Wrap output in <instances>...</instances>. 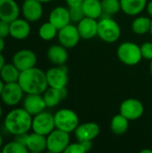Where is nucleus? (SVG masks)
Returning a JSON list of instances; mask_svg holds the SVG:
<instances>
[{"label": "nucleus", "mask_w": 152, "mask_h": 153, "mask_svg": "<svg viewBox=\"0 0 152 153\" xmlns=\"http://www.w3.org/2000/svg\"><path fill=\"white\" fill-rule=\"evenodd\" d=\"M18 83L25 94H43L48 88L46 72L36 66L21 72Z\"/></svg>", "instance_id": "obj_1"}, {"label": "nucleus", "mask_w": 152, "mask_h": 153, "mask_svg": "<svg viewBox=\"0 0 152 153\" xmlns=\"http://www.w3.org/2000/svg\"><path fill=\"white\" fill-rule=\"evenodd\" d=\"M32 116L23 108H16L9 111L4 119L5 131L13 136L29 133L31 130Z\"/></svg>", "instance_id": "obj_2"}, {"label": "nucleus", "mask_w": 152, "mask_h": 153, "mask_svg": "<svg viewBox=\"0 0 152 153\" xmlns=\"http://www.w3.org/2000/svg\"><path fill=\"white\" fill-rule=\"evenodd\" d=\"M98 36L107 43H114L121 36V28L117 22L109 16H105L98 22Z\"/></svg>", "instance_id": "obj_3"}, {"label": "nucleus", "mask_w": 152, "mask_h": 153, "mask_svg": "<svg viewBox=\"0 0 152 153\" xmlns=\"http://www.w3.org/2000/svg\"><path fill=\"white\" fill-rule=\"evenodd\" d=\"M56 128L71 134L75 131L80 124L78 115L72 109L62 108L54 115Z\"/></svg>", "instance_id": "obj_4"}, {"label": "nucleus", "mask_w": 152, "mask_h": 153, "mask_svg": "<svg viewBox=\"0 0 152 153\" xmlns=\"http://www.w3.org/2000/svg\"><path fill=\"white\" fill-rule=\"evenodd\" d=\"M116 54L120 62L126 65H136L142 58L141 47L130 41L120 44L117 48Z\"/></svg>", "instance_id": "obj_5"}, {"label": "nucleus", "mask_w": 152, "mask_h": 153, "mask_svg": "<svg viewBox=\"0 0 152 153\" xmlns=\"http://www.w3.org/2000/svg\"><path fill=\"white\" fill-rule=\"evenodd\" d=\"M70 144V134L54 129L47 135V150L51 153L65 152L67 146Z\"/></svg>", "instance_id": "obj_6"}, {"label": "nucleus", "mask_w": 152, "mask_h": 153, "mask_svg": "<svg viewBox=\"0 0 152 153\" xmlns=\"http://www.w3.org/2000/svg\"><path fill=\"white\" fill-rule=\"evenodd\" d=\"M24 94L25 93L18 82H9L4 83L0 99L4 105L8 107H15L22 101Z\"/></svg>", "instance_id": "obj_7"}, {"label": "nucleus", "mask_w": 152, "mask_h": 153, "mask_svg": "<svg viewBox=\"0 0 152 153\" xmlns=\"http://www.w3.org/2000/svg\"><path fill=\"white\" fill-rule=\"evenodd\" d=\"M54 129H56L55 118L54 115H52L51 113L44 110L32 117V132L47 136Z\"/></svg>", "instance_id": "obj_8"}, {"label": "nucleus", "mask_w": 152, "mask_h": 153, "mask_svg": "<svg viewBox=\"0 0 152 153\" xmlns=\"http://www.w3.org/2000/svg\"><path fill=\"white\" fill-rule=\"evenodd\" d=\"M68 70L65 65H57V67L49 68L46 72L48 87L62 89L66 87L68 83Z\"/></svg>", "instance_id": "obj_9"}, {"label": "nucleus", "mask_w": 152, "mask_h": 153, "mask_svg": "<svg viewBox=\"0 0 152 153\" xmlns=\"http://www.w3.org/2000/svg\"><path fill=\"white\" fill-rule=\"evenodd\" d=\"M119 113L130 121L142 117L144 113L143 104L137 99H127L124 100L119 108Z\"/></svg>", "instance_id": "obj_10"}, {"label": "nucleus", "mask_w": 152, "mask_h": 153, "mask_svg": "<svg viewBox=\"0 0 152 153\" xmlns=\"http://www.w3.org/2000/svg\"><path fill=\"white\" fill-rule=\"evenodd\" d=\"M37 56L34 51L27 48L20 49L14 53L12 58V63L21 71H24L36 66Z\"/></svg>", "instance_id": "obj_11"}, {"label": "nucleus", "mask_w": 152, "mask_h": 153, "mask_svg": "<svg viewBox=\"0 0 152 153\" xmlns=\"http://www.w3.org/2000/svg\"><path fill=\"white\" fill-rule=\"evenodd\" d=\"M57 38L59 44H61L62 46L68 49L77 46V44L80 41L81 36L79 34L77 27L75 25L69 23L68 25L58 30Z\"/></svg>", "instance_id": "obj_12"}, {"label": "nucleus", "mask_w": 152, "mask_h": 153, "mask_svg": "<svg viewBox=\"0 0 152 153\" xmlns=\"http://www.w3.org/2000/svg\"><path fill=\"white\" fill-rule=\"evenodd\" d=\"M21 13L30 22H38L43 15L42 3L39 0H24L21 7Z\"/></svg>", "instance_id": "obj_13"}, {"label": "nucleus", "mask_w": 152, "mask_h": 153, "mask_svg": "<svg viewBox=\"0 0 152 153\" xmlns=\"http://www.w3.org/2000/svg\"><path fill=\"white\" fill-rule=\"evenodd\" d=\"M22 102V108L32 117L41 113L47 108L42 94H26Z\"/></svg>", "instance_id": "obj_14"}, {"label": "nucleus", "mask_w": 152, "mask_h": 153, "mask_svg": "<svg viewBox=\"0 0 152 153\" xmlns=\"http://www.w3.org/2000/svg\"><path fill=\"white\" fill-rule=\"evenodd\" d=\"M73 133L78 142L93 141L99 136L100 133V127L97 123L86 122L79 124V126Z\"/></svg>", "instance_id": "obj_15"}, {"label": "nucleus", "mask_w": 152, "mask_h": 153, "mask_svg": "<svg viewBox=\"0 0 152 153\" xmlns=\"http://www.w3.org/2000/svg\"><path fill=\"white\" fill-rule=\"evenodd\" d=\"M30 24L24 18H16L10 22V36L16 40H23L30 34Z\"/></svg>", "instance_id": "obj_16"}, {"label": "nucleus", "mask_w": 152, "mask_h": 153, "mask_svg": "<svg viewBox=\"0 0 152 153\" xmlns=\"http://www.w3.org/2000/svg\"><path fill=\"white\" fill-rule=\"evenodd\" d=\"M21 14V7L15 0H0V20L11 22Z\"/></svg>", "instance_id": "obj_17"}, {"label": "nucleus", "mask_w": 152, "mask_h": 153, "mask_svg": "<svg viewBox=\"0 0 152 153\" xmlns=\"http://www.w3.org/2000/svg\"><path fill=\"white\" fill-rule=\"evenodd\" d=\"M48 22L55 25L58 30L71 23L69 8L65 6H56L52 9L48 16Z\"/></svg>", "instance_id": "obj_18"}, {"label": "nucleus", "mask_w": 152, "mask_h": 153, "mask_svg": "<svg viewBox=\"0 0 152 153\" xmlns=\"http://www.w3.org/2000/svg\"><path fill=\"white\" fill-rule=\"evenodd\" d=\"M81 39H91L98 36V22L97 19L84 17L76 25Z\"/></svg>", "instance_id": "obj_19"}, {"label": "nucleus", "mask_w": 152, "mask_h": 153, "mask_svg": "<svg viewBox=\"0 0 152 153\" xmlns=\"http://www.w3.org/2000/svg\"><path fill=\"white\" fill-rule=\"evenodd\" d=\"M42 95L46 102L47 108H55L63 100L66 98L67 90H66V87L62 88V89H56V88L48 87L43 92Z\"/></svg>", "instance_id": "obj_20"}, {"label": "nucleus", "mask_w": 152, "mask_h": 153, "mask_svg": "<svg viewBox=\"0 0 152 153\" xmlns=\"http://www.w3.org/2000/svg\"><path fill=\"white\" fill-rule=\"evenodd\" d=\"M47 56L48 60L56 65H65L68 59L67 48L62 46L61 44L52 45L48 48L47 51Z\"/></svg>", "instance_id": "obj_21"}, {"label": "nucleus", "mask_w": 152, "mask_h": 153, "mask_svg": "<svg viewBox=\"0 0 152 153\" xmlns=\"http://www.w3.org/2000/svg\"><path fill=\"white\" fill-rule=\"evenodd\" d=\"M26 147L30 152L40 153L47 150V136L32 132L29 134Z\"/></svg>", "instance_id": "obj_22"}, {"label": "nucleus", "mask_w": 152, "mask_h": 153, "mask_svg": "<svg viewBox=\"0 0 152 153\" xmlns=\"http://www.w3.org/2000/svg\"><path fill=\"white\" fill-rule=\"evenodd\" d=\"M122 11L131 16L140 14L147 5V0H120Z\"/></svg>", "instance_id": "obj_23"}, {"label": "nucleus", "mask_w": 152, "mask_h": 153, "mask_svg": "<svg viewBox=\"0 0 152 153\" xmlns=\"http://www.w3.org/2000/svg\"><path fill=\"white\" fill-rule=\"evenodd\" d=\"M82 8L86 17L98 19L103 14L100 0H84Z\"/></svg>", "instance_id": "obj_24"}, {"label": "nucleus", "mask_w": 152, "mask_h": 153, "mask_svg": "<svg viewBox=\"0 0 152 153\" xmlns=\"http://www.w3.org/2000/svg\"><path fill=\"white\" fill-rule=\"evenodd\" d=\"M21 71L13 64H4L0 71V78L4 83L16 82L19 80Z\"/></svg>", "instance_id": "obj_25"}, {"label": "nucleus", "mask_w": 152, "mask_h": 153, "mask_svg": "<svg viewBox=\"0 0 152 153\" xmlns=\"http://www.w3.org/2000/svg\"><path fill=\"white\" fill-rule=\"evenodd\" d=\"M129 122L130 120L120 113L114 116L110 123L111 132L116 135H122L125 134L129 128Z\"/></svg>", "instance_id": "obj_26"}, {"label": "nucleus", "mask_w": 152, "mask_h": 153, "mask_svg": "<svg viewBox=\"0 0 152 153\" xmlns=\"http://www.w3.org/2000/svg\"><path fill=\"white\" fill-rule=\"evenodd\" d=\"M151 19L146 16H139L132 22V30L137 35H144L150 32Z\"/></svg>", "instance_id": "obj_27"}, {"label": "nucleus", "mask_w": 152, "mask_h": 153, "mask_svg": "<svg viewBox=\"0 0 152 153\" xmlns=\"http://www.w3.org/2000/svg\"><path fill=\"white\" fill-rule=\"evenodd\" d=\"M58 29L53 25L50 22H44L40 25L39 29V36L41 39L45 41H49L57 36Z\"/></svg>", "instance_id": "obj_28"}, {"label": "nucleus", "mask_w": 152, "mask_h": 153, "mask_svg": "<svg viewBox=\"0 0 152 153\" xmlns=\"http://www.w3.org/2000/svg\"><path fill=\"white\" fill-rule=\"evenodd\" d=\"M101 6L103 14L109 17L116 14L122 10L120 0H101Z\"/></svg>", "instance_id": "obj_29"}, {"label": "nucleus", "mask_w": 152, "mask_h": 153, "mask_svg": "<svg viewBox=\"0 0 152 153\" xmlns=\"http://www.w3.org/2000/svg\"><path fill=\"white\" fill-rule=\"evenodd\" d=\"M3 153H27L29 152L27 147L17 141L13 140L12 142L4 144L1 150Z\"/></svg>", "instance_id": "obj_30"}, {"label": "nucleus", "mask_w": 152, "mask_h": 153, "mask_svg": "<svg viewBox=\"0 0 152 153\" xmlns=\"http://www.w3.org/2000/svg\"><path fill=\"white\" fill-rule=\"evenodd\" d=\"M69 13H70L71 22H73L78 23L80 21H82L85 17V14L83 13V10H82V6L69 8Z\"/></svg>", "instance_id": "obj_31"}, {"label": "nucleus", "mask_w": 152, "mask_h": 153, "mask_svg": "<svg viewBox=\"0 0 152 153\" xmlns=\"http://www.w3.org/2000/svg\"><path fill=\"white\" fill-rule=\"evenodd\" d=\"M140 47L142 58L152 60V42H144Z\"/></svg>", "instance_id": "obj_32"}, {"label": "nucleus", "mask_w": 152, "mask_h": 153, "mask_svg": "<svg viewBox=\"0 0 152 153\" xmlns=\"http://www.w3.org/2000/svg\"><path fill=\"white\" fill-rule=\"evenodd\" d=\"M85 150L80 142L70 143L65 149V153H85Z\"/></svg>", "instance_id": "obj_33"}, {"label": "nucleus", "mask_w": 152, "mask_h": 153, "mask_svg": "<svg viewBox=\"0 0 152 153\" xmlns=\"http://www.w3.org/2000/svg\"><path fill=\"white\" fill-rule=\"evenodd\" d=\"M10 35V22L0 20V37L6 38Z\"/></svg>", "instance_id": "obj_34"}, {"label": "nucleus", "mask_w": 152, "mask_h": 153, "mask_svg": "<svg viewBox=\"0 0 152 153\" xmlns=\"http://www.w3.org/2000/svg\"><path fill=\"white\" fill-rule=\"evenodd\" d=\"M28 136H29V133H24V134H17L14 136V139L15 141H17L18 143L23 144L26 146L27 144V140H28Z\"/></svg>", "instance_id": "obj_35"}, {"label": "nucleus", "mask_w": 152, "mask_h": 153, "mask_svg": "<svg viewBox=\"0 0 152 153\" xmlns=\"http://www.w3.org/2000/svg\"><path fill=\"white\" fill-rule=\"evenodd\" d=\"M83 1H84V0H65L68 8H72V7H80V6H82Z\"/></svg>", "instance_id": "obj_36"}, {"label": "nucleus", "mask_w": 152, "mask_h": 153, "mask_svg": "<svg viewBox=\"0 0 152 153\" xmlns=\"http://www.w3.org/2000/svg\"><path fill=\"white\" fill-rule=\"evenodd\" d=\"M82 145V147L84 148L85 152H90L92 148V141H82L80 142Z\"/></svg>", "instance_id": "obj_37"}, {"label": "nucleus", "mask_w": 152, "mask_h": 153, "mask_svg": "<svg viewBox=\"0 0 152 153\" xmlns=\"http://www.w3.org/2000/svg\"><path fill=\"white\" fill-rule=\"evenodd\" d=\"M146 9H147V12L149 13V15L152 18V0H151L150 2L147 3V5H146Z\"/></svg>", "instance_id": "obj_38"}, {"label": "nucleus", "mask_w": 152, "mask_h": 153, "mask_svg": "<svg viewBox=\"0 0 152 153\" xmlns=\"http://www.w3.org/2000/svg\"><path fill=\"white\" fill-rule=\"evenodd\" d=\"M4 48H5V41H4V39L0 37V53H2V52L4 51Z\"/></svg>", "instance_id": "obj_39"}, {"label": "nucleus", "mask_w": 152, "mask_h": 153, "mask_svg": "<svg viewBox=\"0 0 152 153\" xmlns=\"http://www.w3.org/2000/svg\"><path fill=\"white\" fill-rule=\"evenodd\" d=\"M5 64V59H4V56H3L2 53H0V71L2 69V67L4 66V65Z\"/></svg>", "instance_id": "obj_40"}, {"label": "nucleus", "mask_w": 152, "mask_h": 153, "mask_svg": "<svg viewBox=\"0 0 152 153\" xmlns=\"http://www.w3.org/2000/svg\"><path fill=\"white\" fill-rule=\"evenodd\" d=\"M3 146H4V140H3V136L0 133V151L2 150Z\"/></svg>", "instance_id": "obj_41"}, {"label": "nucleus", "mask_w": 152, "mask_h": 153, "mask_svg": "<svg viewBox=\"0 0 152 153\" xmlns=\"http://www.w3.org/2000/svg\"><path fill=\"white\" fill-rule=\"evenodd\" d=\"M4 82L2 81V79L0 78V95H1V92L3 91V88H4Z\"/></svg>", "instance_id": "obj_42"}, {"label": "nucleus", "mask_w": 152, "mask_h": 153, "mask_svg": "<svg viewBox=\"0 0 152 153\" xmlns=\"http://www.w3.org/2000/svg\"><path fill=\"white\" fill-rule=\"evenodd\" d=\"M2 117H3V108H2V105L0 103V119L2 118Z\"/></svg>", "instance_id": "obj_43"}, {"label": "nucleus", "mask_w": 152, "mask_h": 153, "mask_svg": "<svg viewBox=\"0 0 152 153\" xmlns=\"http://www.w3.org/2000/svg\"><path fill=\"white\" fill-rule=\"evenodd\" d=\"M39 2H41L42 4H45V3H49V2H51V1H53V0H39Z\"/></svg>", "instance_id": "obj_44"}, {"label": "nucleus", "mask_w": 152, "mask_h": 153, "mask_svg": "<svg viewBox=\"0 0 152 153\" xmlns=\"http://www.w3.org/2000/svg\"><path fill=\"white\" fill-rule=\"evenodd\" d=\"M141 152H142V153H146V152L152 153V151H151V150H143V151H142Z\"/></svg>", "instance_id": "obj_45"}, {"label": "nucleus", "mask_w": 152, "mask_h": 153, "mask_svg": "<svg viewBox=\"0 0 152 153\" xmlns=\"http://www.w3.org/2000/svg\"><path fill=\"white\" fill-rule=\"evenodd\" d=\"M150 33H151V38H152V18H151V30H150Z\"/></svg>", "instance_id": "obj_46"}, {"label": "nucleus", "mask_w": 152, "mask_h": 153, "mask_svg": "<svg viewBox=\"0 0 152 153\" xmlns=\"http://www.w3.org/2000/svg\"><path fill=\"white\" fill-rule=\"evenodd\" d=\"M151 74L152 76V60H151Z\"/></svg>", "instance_id": "obj_47"}]
</instances>
